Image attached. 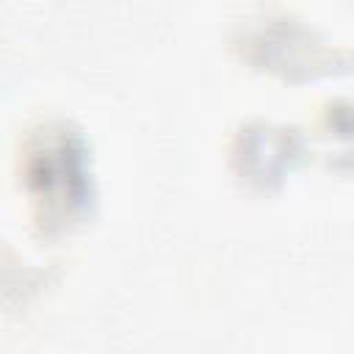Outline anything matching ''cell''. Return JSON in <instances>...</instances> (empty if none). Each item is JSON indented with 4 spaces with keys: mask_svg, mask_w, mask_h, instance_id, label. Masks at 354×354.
Wrapping results in <instances>:
<instances>
[{
    "mask_svg": "<svg viewBox=\"0 0 354 354\" xmlns=\"http://www.w3.org/2000/svg\"><path fill=\"white\" fill-rule=\"evenodd\" d=\"M301 155V138L290 127H277L266 122H254L241 127L232 147L235 169L260 185L277 183Z\"/></svg>",
    "mask_w": 354,
    "mask_h": 354,
    "instance_id": "obj_2",
    "label": "cell"
},
{
    "mask_svg": "<svg viewBox=\"0 0 354 354\" xmlns=\"http://www.w3.org/2000/svg\"><path fill=\"white\" fill-rule=\"evenodd\" d=\"M19 171L44 230L77 221L94 199L88 147L83 133L69 122H44L30 130Z\"/></svg>",
    "mask_w": 354,
    "mask_h": 354,
    "instance_id": "obj_1",
    "label": "cell"
}]
</instances>
